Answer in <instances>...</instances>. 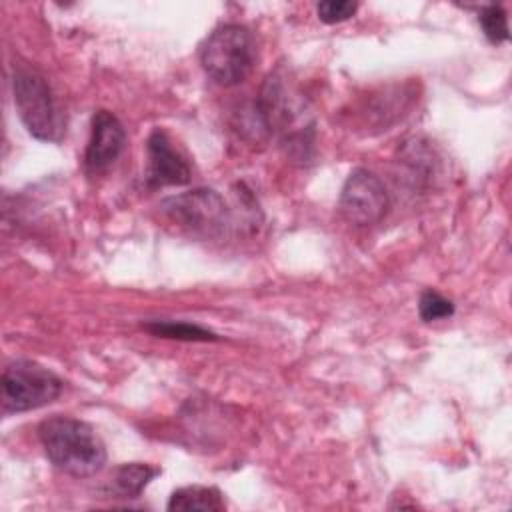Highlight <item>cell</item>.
Instances as JSON below:
<instances>
[{
    "label": "cell",
    "instance_id": "cell-3",
    "mask_svg": "<svg viewBox=\"0 0 512 512\" xmlns=\"http://www.w3.org/2000/svg\"><path fill=\"white\" fill-rule=\"evenodd\" d=\"M12 92L18 116L26 130L44 142L60 138V116L56 98L44 74L28 64H16L12 74Z\"/></svg>",
    "mask_w": 512,
    "mask_h": 512
},
{
    "label": "cell",
    "instance_id": "cell-13",
    "mask_svg": "<svg viewBox=\"0 0 512 512\" xmlns=\"http://www.w3.org/2000/svg\"><path fill=\"white\" fill-rule=\"evenodd\" d=\"M418 314L424 322H434L442 318H450L454 314V304L452 300L444 298L440 292L428 288L420 294L418 300Z\"/></svg>",
    "mask_w": 512,
    "mask_h": 512
},
{
    "label": "cell",
    "instance_id": "cell-7",
    "mask_svg": "<svg viewBox=\"0 0 512 512\" xmlns=\"http://www.w3.org/2000/svg\"><path fill=\"white\" fill-rule=\"evenodd\" d=\"M148 152V168H146V184L150 188L162 186H182L190 182L192 170L186 158L174 150L168 134L160 128L152 130L146 140Z\"/></svg>",
    "mask_w": 512,
    "mask_h": 512
},
{
    "label": "cell",
    "instance_id": "cell-12",
    "mask_svg": "<svg viewBox=\"0 0 512 512\" xmlns=\"http://www.w3.org/2000/svg\"><path fill=\"white\" fill-rule=\"evenodd\" d=\"M478 22L484 30V36L492 42V44H500L506 42L510 32H508V16L504 12L502 6L496 4H488L480 10L478 14Z\"/></svg>",
    "mask_w": 512,
    "mask_h": 512
},
{
    "label": "cell",
    "instance_id": "cell-10",
    "mask_svg": "<svg viewBox=\"0 0 512 512\" xmlns=\"http://www.w3.org/2000/svg\"><path fill=\"white\" fill-rule=\"evenodd\" d=\"M160 474V468L144 462H128L114 468L108 488L120 498H138L142 490Z\"/></svg>",
    "mask_w": 512,
    "mask_h": 512
},
{
    "label": "cell",
    "instance_id": "cell-6",
    "mask_svg": "<svg viewBox=\"0 0 512 512\" xmlns=\"http://www.w3.org/2000/svg\"><path fill=\"white\" fill-rule=\"evenodd\" d=\"M390 208V198L384 182L366 168H356L346 178L338 210L346 222L354 226L378 224Z\"/></svg>",
    "mask_w": 512,
    "mask_h": 512
},
{
    "label": "cell",
    "instance_id": "cell-1",
    "mask_svg": "<svg viewBox=\"0 0 512 512\" xmlns=\"http://www.w3.org/2000/svg\"><path fill=\"white\" fill-rule=\"evenodd\" d=\"M38 438L48 460L74 478L94 476L106 464V446L88 422L52 416L38 426Z\"/></svg>",
    "mask_w": 512,
    "mask_h": 512
},
{
    "label": "cell",
    "instance_id": "cell-4",
    "mask_svg": "<svg viewBox=\"0 0 512 512\" xmlns=\"http://www.w3.org/2000/svg\"><path fill=\"white\" fill-rule=\"evenodd\" d=\"M4 412H28L54 402L62 392V380L32 360H16L2 372Z\"/></svg>",
    "mask_w": 512,
    "mask_h": 512
},
{
    "label": "cell",
    "instance_id": "cell-9",
    "mask_svg": "<svg viewBox=\"0 0 512 512\" xmlns=\"http://www.w3.org/2000/svg\"><path fill=\"white\" fill-rule=\"evenodd\" d=\"M224 508V494L216 486H182L168 500V510L172 512H222Z\"/></svg>",
    "mask_w": 512,
    "mask_h": 512
},
{
    "label": "cell",
    "instance_id": "cell-2",
    "mask_svg": "<svg viewBox=\"0 0 512 512\" xmlns=\"http://www.w3.org/2000/svg\"><path fill=\"white\" fill-rule=\"evenodd\" d=\"M200 64L220 86H236L244 82L256 64V42L252 32L240 24L218 26L200 46Z\"/></svg>",
    "mask_w": 512,
    "mask_h": 512
},
{
    "label": "cell",
    "instance_id": "cell-5",
    "mask_svg": "<svg viewBox=\"0 0 512 512\" xmlns=\"http://www.w3.org/2000/svg\"><path fill=\"white\" fill-rule=\"evenodd\" d=\"M160 210L192 234L218 236L228 226V206L212 188H196L162 200Z\"/></svg>",
    "mask_w": 512,
    "mask_h": 512
},
{
    "label": "cell",
    "instance_id": "cell-14",
    "mask_svg": "<svg viewBox=\"0 0 512 512\" xmlns=\"http://www.w3.org/2000/svg\"><path fill=\"white\" fill-rule=\"evenodd\" d=\"M358 10V2H350V0H324L316 6L318 18L324 24H338L344 22L348 18H352Z\"/></svg>",
    "mask_w": 512,
    "mask_h": 512
},
{
    "label": "cell",
    "instance_id": "cell-8",
    "mask_svg": "<svg viewBox=\"0 0 512 512\" xmlns=\"http://www.w3.org/2000/svg\"><path fill=\"white\" fill-rule=\"evenodd\" d=\"M126 146V130L122 122L108 110H98L92 116V132L84 152V168L92 174L110 168Z\"/></svg>",
    "mask_w": 512,
    "mask_h": 512
},
{
    "label": "cell",
    "instance_id": "cell-11",
    "mask_svg": "<svg viewBox=\"0 0 512 512\" xmlns=\"http://www.w3.org/2000/svg\"><path fill=\"white\" fill-rule=\"evenodd\" d=\"M146 332L158 338H170V340H184V342H214L218 336L198 324L182 322V320H152L142 324Z\"/></svg>",
    "mask_w": 512,
    "mask_h": 512
}]
</instances>
